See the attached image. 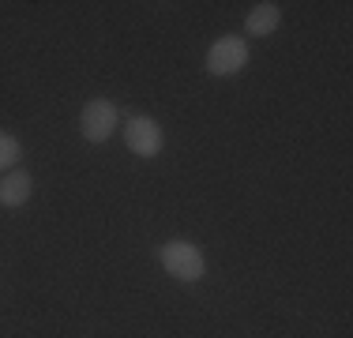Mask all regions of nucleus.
<instances>
[{"label":"nucleus","instance_id":"1","mask_svg":"<svg viewBox=\"0 0 353 338\" xmlns=\"http://www.w3.org/2000/svg\"><path fill=\"white\" fill-rule=\"evenodd\" d=\"M158 264H162V270L170 278H176V282H199V278L207 275V256L196 248L192 241H165L162 248H158Z\"/></svg>","mask_w":353,"mask_h":338},{"label":"nucleus","instance_id":"2","mask_svg":"<svg viewBox=\"0 0 353 338\" xmlns=\"http://www.w3.org/2000/svg\"><path fill=\"white\" fill-rule=\"evenodd\" d=\"M124 147L132 150V155H139V158H158L162 155V143H165V135H162V124L154 121V117H147V113H132V117H124Z\"/></svg>","mask_w":353,"mask_h":338},{"label":"nucleus","instance_id":"3","mask_svg":"<svg viewBox=\"0 0 353 338\" xmlns=\"http://www.w3.org/2000/svg\"><path fill=\"white\" fill-rule=\"evenodd\" d=\"M117 124H121V109L109 98H90L79 113V132L87 143H105L117 132Z\"/></svg>","mask_w":353,"mask_h":338},{"label":"nucleus","instance_id":"4","mask_svg":"<svg viewBox=\"0 0 353 338\" xmlns=\"http://www.w3.org/2000/svg\"><path fill=\"white\" fill-rule=\"evenodd\" d=\"M248 64V46L241 34H225L207 49V72L211 75H237Z\"/></svg>","mask_w":353,"mask_h":338},{"label":"nucleus","instance_id":"5","mask_svg":"<svg viewBox=\"0 0 353 338\" xmlns=\"http://www.w3.org/2000/svg\"><path fill=\"white\" fill-rule=\"evenodd\" d=\"M30 196H34V177H30L27 169H8V173L0 177V207L19 210L30 203Z\"/></svg>","mask_w":353,"mask_h":338},{"label":"nucleus","instance_id":"6","mask_svg":"<svg viewBox=\"0 0 353 338\" xmlns=\"http://www.w3.org/2000/svg\"><path fill=\"white\" fill-rule=\"evenodd\" d=\"M282 23V8L274 4V0H263V4H256L248 12L245 19V34H252V38H267V34H274Z\"/></svg>","mask_w":353,"mask_h":338},{"label":"nucleus","instance_id":"7","mask_svg":"<svg viewBox=\"0 0 353 338\" xmlns=\"http://www.w3.org/2000/svg\"><path fill=\"white\" fill-rule=\"evenodd\" d=\"M23 158V143L15 139V135L0 132V173H8V169H15V162Z\"/></svg>","mask_w":353,"mask_h":338}]
</instances>
